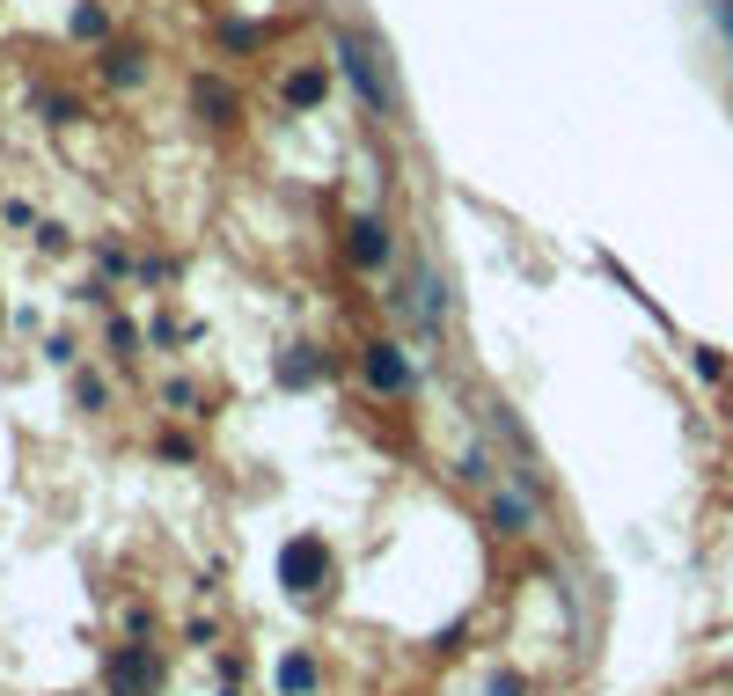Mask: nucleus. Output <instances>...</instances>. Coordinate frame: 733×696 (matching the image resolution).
<instances>
[{"instance_id":"9","label":"nucleus","mask_w":733,"mask_h":696,"mask_svg":"<svg viewBox=\"0 0 733 696\" xmlns=\"http://www.w3.org/2000/svg\"><path fill=\"white\" fill-rule=\"evenodd\" d=\"M198 110H213V118H227V110H235V96H227L221 81H198Z\"/></svg>"},{"instance_id":"6","label":"nucleus","mask_w":733,"mask_h":696,"mask_svg":"<svg viewBox=\"0 0 733 696\" xmlns=\"http://www.w3.org/2000/svg\"><path fill=\"white\" fill-rule=\"evenodd\" d=\"M280 689H286V696H309V689H315V660H309V653H294V660L280 667Z\"/></svg>"},{"instance_id":"1","label":"nucleus","mask_w":733,"mask_h":696,"mask_svg":"<svg viewBox=\"0 0 733 696\" xmlns=\"http://www.w3.org/2000/svg\"><path fill=\"white\" fill-rule=\"evenodd\" d=\"M280 579L286 594H315L323 579H331V550H323V536H294L280 550Z\"/></svg>"},{"instance_id":"7","label":"nucleus","mask_w":733,"mask_h":696,"mask_svg":"<svg viewBox=\"0 0 733 696\" xmlns=\"http://www.w3.org/2000/svg\"><path fill=\"white\" fill-rule=\"evenodd\" d=\"M286 104H323V73H315V67L286 73Z\"/></svg>"},{"instance_id":"10","label":"nucleus","mask_w":733,"mask_h":696,"mask_svg":"<svg viewBox=\"0 0 733 696\" xmlns=\"http://www.w3.org/2000/svg\"><path fill=\"white\" fill-rule=\"evenodd\" d=\"M104 73H110L118 88H125V81H140V52H110V59H104Z\"/></svg>"},{"instance_id":"8","label":"nucleus","mask_w":733,"mask_h":696,"mask_svg":"<svg viewBox=\"0 0 733 696\" xmlns=\"http://www.w3.org/2000/svg\"><path fill=\"white\" fill-rule=\"evenodd\" d=\"M491 521L507 528V536H521V528H528V506L521 499H491Z\"/></svg>"},{"instance_id":"5","label":"nucleus","mask_w":733,"mask_h":696,"mask_svg":"<svg viewBox=\"0 0 733 696\" xmlns=\"http://www.w3.org/2000/svg\"><path fill=\"white\" fill-rule=\"evenodd\" d=\"M345 67H352V81H360V96H366L374 110H382V104H389V88H382V73L366 67V52H360V45H345Z\"/></svg>"},{"instance_id":"2","label":"nucleus","mask_w":733,"mask_h":696,"mask_svg":"<svg viewBox=\"0 0 733 696\" xmlns=\"http://www.w3.org/2000/svg\"><path fill=\"white\" fill-rule=\"evenodd\" d=\"M104 682H110V696H155L162 667H155V653H147V645H125V653H110Z\"/></svg>"},{"instance_id":"3","label":"nucleus","mask_w":733,"mask_h":696,"mask_svg":"<svg viewBox=\"0 0 733 696\" xmlns=\"http://www.w3.org/2000/svg\"><path fill=\"white\" fill-rule=\"evenodd\" d=\"M352 264H360V272H382V264H389V227L382 220L352 227Z\"/></svg>"},{"instance_id":"4","label":"nucleus","mask_w":733,"mask_h":696,"mask_svg":"<svg viewBox=\"0 0 733 696\" xmlns=\"http://www.w3.org/2000/svg\"><path fill=\"white\" fill-rule=\"evenodd\" d=\"M366 382H374V389H389V396H397V389L411 382V374H403V360H397V345H374V352H366Z\"/></svg>"}]
</instances>
